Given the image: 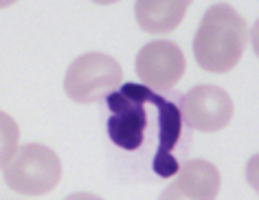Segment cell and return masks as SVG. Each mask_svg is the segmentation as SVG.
Masks as SVG:
<instances>
[{
    "label": "cell",
    "instance_id": "6da1fadb",
    "mask_svg": "<svg viewBox=\"0 0 259 200\" xmlns=\"http://www.w3.org/2000/svg\"><path fill=\"white\" fill-rule=\"evenodd\" d=\"M248 44V24L231 5L218 3L206 9L193 37V55L209 73H229L242 60Z\"/></svg>",
    "mask_w": 259,
    "mask_h": 200
},
{
    "label": "cell",
    "instance_id": "7a4b0ae2",
    "mask_svg": "<svg viewBox=\"0 0 259 200\" xmlns=\"http://www.w3.org/2000/svg\"><path fill=\"white\" fill-rule=\"evenodd\" d=\"M5 185L22 196H44L62 180V161L47 145L27 143L18 147L11 161L3 167Z\"/></svg>",
    "mask_w": 259,
    "mask_h": 200
},
{
    "label": "cell",
    "instance_id": "3957f363",
    "mask_svg": "<svg viewBox=\"0 0 259 200\" xmlns=\"http://www.w3.org/2000/svg\"><path fill=\"white\" fill-rule=\"evenodd\" d=\"M147 90L150 88L143 84H123L116 93L106 97V104L112 112L108 119V134L121 150L134 152L143 145L147 128Z\"/></svg>",
    "mask_w": 259,
    "mask_h": 200
},
{
    "label": "cell",
    "instance_id": "277c9868",
    "mask_svg": "<svg viewBox=\"0 0 259 200\" xmlns=\"http://www.w3.org/2000/svg\"><path fill=\"white\" fill-rule=\"evenodd\" d=\"M123 82L121 64L106 53H86L70 64L64 77V90L77 104H93L108 97Z\"/></svg>",
    "mask_w": 259,
    "mask_h": 200
},
{
    "label": "cell",
    "instance_id": "5b68a950",
    "mask_svg": "<svg viewBox=\"0 0 259 200\" xmlns=\"http://www.w3.org/2000/svg\"><path fill=\"white\" fill-rule=\"evenodd\" d=\"M233 99L220 86H196L180 101V114L189 128L198 132H220L233 119Z\"/></svg>",
    "mask_w": 259,
    "mask_h": 200
},
{
    "label": "cell",
    "instance_id": "8992f818",
    "mask_svg": "<svg viewBox=\"0 0 259 200\" xmlns=\"http://www.w3.org/2000/svg\"><path fill=\"white\" fill-rule=\"evenodd\" d=\"M187 60L183 49L171 40L147 42L137 55V75L143 86L154 90H169L185 75Z\"/></svg>",
    "mask_w": 259,
    "mask_h": 200
},
{
    "label": "cell",
    "instance_id": "52a82bcc",
    "mask_svg": "<svg viewBox=\"0 0 259 200\" xmlns=\"http://www.w3.org/2000/svg\"><path fill=\"white\" fill-rule=\"evenodd\" d=\"M178 178L167 185L158 200H215L220 193V172L204 158H191L178 167Z\"/></svg>",
    "mask_w": 259,
    "mask_h": 200
},
{
    "label": "cell",
    "instance_id": "ba28073f",
    "mask_svg": "<svg viewBox=\"0 0 259 200\" xmlns=\"http://www.w3.org/2000/svg\"><path fill=\"white\" fill-rule=\"evenodd\" d=\"M147 104H154L158 108V147H156V156H154V172L163 178H169L178 172V161L174 158L171 150L176 147L180 132H183V114H180L178 106L171 101L158 97L154 90H147Z\"/></svg>",
    "mask_w": 259,
    "mask_h": 200
},
{
    "label": "cell",
    "instance_id": "9c48e42d",
    "mask_svg": "<svg viewBox=\"0 0 259 200\" xmlns=\"http://www.w3.org/2000/svg\"><path fill=\"white\" fill-rule=\"evenodd\" d=\"M193 0H137L134 16L147 33H169L185 20Z\"/></svg>",
    "mask_w": 259,
    "mask_h": 200
},
{
    "label": "cell",
    "instance_id": "30bf717a",
    "mask_svg": "<svg viewBox=\"0 0 259 200\" xmlns=\"http://www.w3.org/2000/svg\"><path fill=\"white\" fill-rule=\"evenodd\" d=\"M18 141H20L18 124L7 112H0V170H3V167L11 161V156L16 154Z\"/></svg>",
    "mask_w": 259,
    "mask_h": 200
},
{
    "label": "cell",
    "instance_id": "8fae6325",
    "mask_svg": "<svg viewBox=\"0 0 259 200\" xmlns=\"http://www.w3.org/2000/svg\"><path fill=\"white\" fill-rule=\"evenodd\" d=\"M66 200H103L99 196H95V193H86V191H79V193H70Z\"/></svg>",
    "mask_w": 259,
    "mask_h": 200
},
{
    "label": "cell",
    "instance_id": "7c38bea8",
    "mask_svg": "<svg viewBox=\"0 0 259 200\" xmlns=\"http://www.w3.org/2000/svg\"><path fill=\"white\" fill-rule=\"evenodd\" d=\"M18 0H0V9H7V7H11V5H16Z\"/></svg>",
    "mask_w": 259,
    "mask_h": 200
},
{
    "label": "cell",
    "instance_id": "4fadbf2b",
    "mask_svg": "<svg viewBox=\"0 0 259 200\" xmlns=\"http://www.w3.org/2000/svg\"><path fill=\"white\" fill-rule=\"evenodd\" d=\"M97 5H112V3H119V0H93Z\"/></svg>",
    "mask_w": 259,
    "mask_h": 200
}]
</instances>
